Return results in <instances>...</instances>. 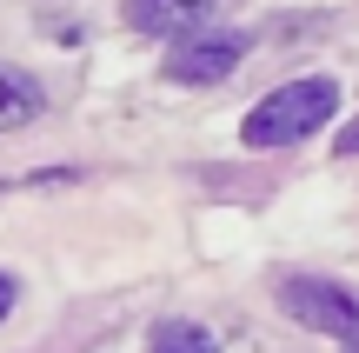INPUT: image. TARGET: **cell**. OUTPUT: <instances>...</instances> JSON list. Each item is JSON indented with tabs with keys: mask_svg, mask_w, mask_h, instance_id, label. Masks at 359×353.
<instances>
[{
	"mask_svg": "<svg viewBox=\"0 0 359 353\" xmlns=\"http://www.w3.org/2000/svg\"><path fill=\"white\" fill-rule=\"evenodd\" d=\"M339 114V87L326 74H313V80H286V87H273L266 100L253 107V114L240 120V140L246 147H259V154H280V147H299V140H313V133L326 127V120Z\"/></svg>",
	"mask_w": 359,
	"mask_h": 353,
	"instance_id": "6da1fadb",
	"label": "cell"
},
{
	"mask_svg": "<svg viewBox=\"0 0 359 353\" xmlns=\"http://www.w3.org/2000/svg\"><path fill=\"white\" fill-rule=\"evenodd\" d=\"M280 307H286V314H293L306 333H333V340L359 333V293H346L339 280H313V274H299V280H286Z\"/></svg>",
	"mask_w": 359,
	"mask_h": 353,
	"instance_id": "7a4b0ae2",
	"label": "cell"
},
{
	"mask_svg": "<svg viewBox=\"0 0 359 353\" xmlns=\"http://www.w3.org/2000/svg\"><path fill=\"white\" fill-rule=\"evenodd\" d=\"M246 47H253L246 34H187L180 47H167V80H180V87H213V80H226L246 60Z\"/></svg>",
	"mask_w": 359,
	"mask_h": 353,
	"instance_id": "3957f363",
	"label": "cell"
},
{
	"mask_svg": "<svg viewBox=\"0 0 359 353\" xmlns=\"http://www.w3.org/2000/svg\"><path fill=\"white\" fill-rule=\"evenodd\" d=\"M219 0H127V20L140 34H160V40H187L200 34V20L213 13Z\"/></svg>",
	"mask_w": 359,
	"mask_h": 353,
	"instance_id": "277c9868",
	"label": "cell"
},
{
	"mask_svg": "<svg viewBox=\"0 0 359 353\" xmlns=\"http://www.w3.org/2000/svg\"><path fill=\"white\" fill-rule=\"evenodd\" d=\"M40 114H47V87H40L27 67H7V60H0V133L27 127V120H40Z\"/></svg>",
	"mask_w": 359,
	"mask_h": 353,
	"instance_id": "5b68a950",
	"label": "cell"
},
{
	"mask_svg": "<svg viewBox=\"0 0 359 353\" xmlns=\"http://www.w3.org/2000/svg\"><path fill=\"white\" fill-rule=\"evenodd\" d=\"M147 353H219V340L200 320H160V327L147 333Z\"/></svg>",
	"mask_w": 359,
	"mask_h": 353,
	"instance_id": "8992f818",
	"label": "cell"
},
{
	"mask_svg": "<svg viewBox=\"0 0 359 353\" xmlns=\"http://www.w3.org/2000/svg\"><path fill=\"white\" fill-rule=\"evenodd\" d=\"M339 154H359V120H346V127H339Z\"/></svg>",
	"mask_w": 359,
	"mask_h": 353,
	"instance_id": "52a82bcc",
	"label": "cell"
},
{
	"mask_svg": "<svg viewBox=\"0 0 359 353\" xmlns=\"http://www.w3.org/2000/svg\"><path fill=\"white\" fill-rule=\"evenodd\" d=\"M7 314H13V280L0 274V320H7Z\"/></svg>",
	"mask_w": 359,
	"mask_h": 353,
	"instance_id": "ba28073f",
	"label": "cell"
},
{
	"mask_svg": "<svg viewBox=\"0 0 359 353\" xmlns=\"http://www.w3.org/2000/svg\"><path fill=\"white\" fill-rule=\"evenodd\" d=\"M346 353H359V333H346Z\"/></svg>",
	"mask_w": 359,
	"mask_h": 353,
	"instance_id": "9c48e42d",
	"label": "cell"
}]
</instances>
